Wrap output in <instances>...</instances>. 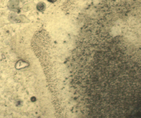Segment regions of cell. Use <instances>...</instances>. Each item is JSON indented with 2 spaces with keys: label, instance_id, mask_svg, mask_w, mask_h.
I'll return each mask as SVG.
<instances>
[{
  "label": "cell",
  "instance_id": "6da1fadb",
  "mask_svg": "<svg viewBox=\"0 0 141 118\" xmlns=\"http://www.w3.org/2000/svg\"><path fill=\"white\" fill-rule=\"evenodd\" d=\"M31 46L43 66L49 64L52 60L53 44L49 33L41 28L35 33L31 40Z\"/></svg>",
  "mask_w": 141,
  "mask_h": 118
},
{
  "label": "cell",
  "instance_id": "7a4b0ae2",
  "mask_svg": "<svg viewBox=\"0 0 141 118\" xmlns=\"http://www.w3.org/2000/svg\"><path fill=\"white\" fill-rule=\"evenodd\" d=\"M46 8V5L43 2H40L37 4V8L40 11H43L45 10Z\"/></svg>",
  "mask_w": 141,
  "mask_h": 118
}]
</instances>
